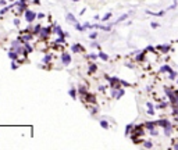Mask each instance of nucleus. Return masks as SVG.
Masks as SVG:
<instances>
[{"label": "nucleus", "instance_id": "1", "mask_svg": "<svg viewBox=\"0 0 178 150\" xmlns=\"http://www.w3.org/2000/svg\"><path fill=\"white\" fill-rule=\"evenodd\" d=\"M35 13L33 11H31V10H27L25 11V20H27V22H32L33 20H35Z\"/></svg>", "mask_w": 178, "mask_h": 150}, {"label": "nucleus", "instance_id": "2", "mask_svg": "<svg viewBox=\"0 0 178 150\" xmlns=\"http://www.w3.org/2000/svg\"><path fill=\"white\" fill-rule=\"evenodd\" d=\"M61 60H63V64H64V65H68V64L71 63V56L67 54V53H64L63 57H61Z\"/></svg>", "mask_w": 178, "mask_h": 150}, {"label": "nucleus", "instance_id": "3", "mask_svg": "<svg viewBox=\"0 0 178 150\" xmlns=\"http://www.w3.org/2000/svg\"><path fill=\"white\" fill-rule=\"evenodd\" d=\"M54 32L57 33V35H60V36H68L67 33H63V31H61V28H60V27H57V25L54 27Z\"/></svg>", "mask_w": 178, "mask_h": 150}, {"label": "nucleus", "instance_id": "4", "mask_svg": "<svg viewBox=\"0 0 178 150\" xmlns=\"http://www.w3.org/2000/svg\"><path fill=\"white\" fill-rule=\"evenodd\" d=\"M85 100H86V101H92V103H93V101H95V96H93V94L86 93V94H85Z\"/></svg>", "mask_w": 178, "mask_h": 150}, {"label": "nucleus", "instance_id": "5", "mask_svg": "<svg viewBox=\"0 0 178 150\" xmlns=\"http://www.w3.org/2000/svg\"><path fill=\"white\" fill-rule=\"evenodd\" d=\"M50 33V28H44V29H42V36H47V35H49Z\"/></svg>", "mask_w": 178, "mask_h": 150}, {"label": "nucleus", "instance_id": "6", "mask_svg": "<svg viewBox=\"0 0 178 150\" xmlns=\"http://www.w3.org/2000/svg\"><path fill=\"white\" fill-rule=\"evenodd\" d=\"M160 71H161V72H167V71H168V72H171L172 70H171V68H170L168 65H164V67H161V68H160Z\"/></svg>", "mask_w": 178, "mask_h": 150}, {"label": "nucleus", "instance_id": "7", "mask_svg": "<svg viewBox=\"0 0 178 150\" xmlns=\"http://www.w3.org/2000/svg\"><path fill=\"white\" fill-rule=\"evenodd\" d=\"M67 20H68L70 22H77L75 21V17L72 15V14H67Z\"/></svg>", "mask_w": 178, "mask_h": 150}, {"label": "nucleus", "instance_id": "8", "mask_svg": "<svg viewBox=\"0 0 178 150\" xmlns=\"http://www.w3.org/2000/svg\"><path fill=\"white\" fill-rule=\"evenodd\" d=\"M99 57L102 58V60H107V58H109V56L106 54V53H103V51H100L99 53Z\"/></svg>", "mask_w": 178, "mask_h": 150}, {"label": "nucleus", "instance_id": "9", "mask_svg": "<svg viewBox=\"0 0 178 150\" xmlns=\"http://www.w3.org/2000/svg\"><path fill=\"white\" fill-rule=\"evenodd\" d=\"M79 50H81V46H79V44H74V46H72V51H74V53H77Z\"/></svg>", "mask_w": 178, "mask_h": 150}, {"label": "nucleus", "instance_id": "10", "mask_svg": "<svg viewBox=\"0 0 178 150\" xmlns=\"http://www.w3.org/2000/svg\"><path fill=\"white\" fill-rule=\"evenodd\" d=\"M68 93H70V96H71L72 99H75V97H77V92H75V89H71Z\"/></svg>", "mask_w": 178, "mask_h": 150}, {"label": "nucleus", "instance_id": "11", "mask_svg": "<svg viewBox=\"0 0 178 150\" xmlns=\"http://www.w3.org/2000/svg\"><path fill=\"white\" fill-rule=\"evenodd\" d=\"M8 57H10V58H13V60H15V58H17V53L10 51V53H8Z\"/></svg>", "mask_w": 178, "mask_h": 150}, {"label": "nucleus", "instance_id": "12", "mask_svg": "<svg viewBox=\"0 0 178 150\" xmlns=\"http://www.w3.org/2000/svg\"><path fill=\"white\" fill-rule=\"evenodd\" d=\"M95 71H96V65H95V64H92V65L89 67V72L92 74V72H95Z\"/></svg>", "mask_w": 178, "mask_h": 150}, {"label": "nucleus", "instance_id": "13", "mask_svg": "<svg viewBox=\"0 0 178 150\" xmlns=\"http://www.w3.org/2000/svg\"><path fill=\"white\" fill-rule=\"evenodd\" d=\"M122 94H124V90H120V92H118V93H114V96H116L117 99H120V97H121Z\"/></svg>", "mask_w": 178, "mask_h": 150}, {"label": "nucleus", "instance_id": "14", "mask_svg": "<svg viewBox=\"0 0 178 150\" xmlns=\"http://www.w3.org/2000/svg\"><path fill=\"white\" fill-rule=\"evenodd\" d=\"M148 107H149V110H148V113H149V114H153V113H155V111H153V106H152V104L149 103V104H148Z\"/></svg>", "mask_w": 178, "mask_h": 150}, {"label": "nucleus", "instance_id": "15", "mask_svg": "<svg viewBox=\"0 0 178 150\" xmlns=\"http://www.w3.org/2000/svg\"><path fill=\"white\" fill-rule=\"evenodd\" d=\"M153 127H155V124H152V122H148V124H146V128H148V129H150V131L153 129Z\"/></svg>", "mask_w": 178, "mask_h": 150}, {"label": "nucleus", "instance_id": "16", "mask_svg": "<svg viewBox=\"0 0 178 150\" xmlns=\"http://www.w3.org/2000/svg\"><path fill=\"white\" fill-rule=\"evenodd\" d=\"M159 49H160L161 51H167V50L170 49V46H160V47H159Z\"/></svg>", "mask_w": 178, "mask_h": 150}, {"label": "nucleus", "instance_id": "17", "mask_svg": "<svg viewBox=\"0 0 178 150\" xmlns=\"http://www.w3.org/2000/svg\"><path fill=\"white\" fill-rule=\"evenodd\" d=\"M127 14H124V15H121V17H120V18H118V20H117V22H121L122 21V20H125V18H127Z\"/></svg>", "mask_w": 178, "mask_h": 150}, {"label": "nucleus", "instance_id": "18", "mask_svg": "<svg viewBox=\"0 0 178 150\" xmlns=\"http://www.w3.org/2000/svg\"><path fill=\"white\" fill-rule=\"evenodd\" d=\"M24 44H25V49H27L28 53H29V51H32V47H31V46H29L28 43H24Z\"/></svg>", "mask_w": 178, "mask_h": 150}, {"label": "nucleus", "instance_id": "19", "mask_svg": "<svg viewBox=\"0 0 178 150\" xmlns=\"http://www.w3.org/2000/svg\"><path fill=\"white\" fill-rule=\"evenodd\" d=\"M143 57H145V53H141V56H138V57H136V60H138V61H142V60H143Z\"/></svg>", "mask_w": 178, "mask_h": 150}, {"label": "nucleus", "instance_id": "20", "mask_svg": "<svg viewBox=\"0 0 178 150\" xmlns=\"http://www.w3.org/2000/svg\"><path fill=\"white\" fill-rule=\"evenodd\" d=\"M100 125H102L103 128H109V124H107L106 121H100Z\"/></svg>", "mask_w": 178, "mask_h": 150}, {"label": "nucleus", "instance_id": "21", "mask_svg": "<svg viewBox=\"0 0 178 150\" xmlns=\"http://www.w3.org/2000/svg\"><path fill=\"white\" fill-rule=\"evenodd\" d=\"M131 129H132V125H128L127 129H125V135H128V133L131 132Z\"/></svg>", "mask_w": 178, "mask_h": 150}, {"label": "nucleus", "instance_id": "22", "mask_svg": "<svg viewBox=\"0 0 178 150\" xmlns=\"http://www.w3.org/2000/svg\"><path fill=\"white\" fill-rule=\"evenodd\" d=\"M39 31H40V25H36L33 29V33H39Z\"/></svg>", "mask_w": 178, "mask_h": 150}, {"label": "nucleus", "instance_id": "23", "mask_svg": "<svg viewBox=\"0 0 178 150\" xmlns=\"http://www.w3.org/2000/svg\"><path fill=\"white\" fill-rule=\"evenodd\" d=\"M175 77H177V72H174V71L170 72V78H171V79H174Z\"/></svg>", "mask_w": 178, "mask_h": 150}, {"label": "nucleus", "instance_id": "24", "mask_svg": "<svg viewBox=\"0 0 178 150\" xmlns=\"http://www.w3.org/2000/svg\"><path fill=\"white\" fill-rule=\"evenodd\" d=\"M50 58H52V57H50V56L47 54V56H46V57L43 58V63H49V61H50Z\"/></svg>", "mask_w": 178, "mask_h": 150}, {"label": "nucleus", "instance_id": "25", "mask_svg": "<svg viewBox=\"0 0 178 150\" xmlns=\"http://www.w3.org/2000/svg\"><path fill=\"white\" fill-rule=\"evenodd\" d=\"M56 43H64V38H59V39H56Z\"/></svg>", "mask_w": 178, "mask_h": 150}, {"label": "nucleus", "instance_id": "26", "mask_svg": "<svg viewBox=\"0 0 178 150\" xmlns=\"http://www.w3.org/2000/svg\"><path fill=\"white\" fill-rule=\"evenodd\" d=\"M110 17H111V14H110V13H107V14H106V15L103 17V21H106V20H109Z\"/></svg>", "mask_w": 178, "mask_h": 150}, {"label": "nucleus", "instance_id": "27", "mask_svg": "<svg viewBox=\"0 0 178 150\" xmlns=\"http://www.w3.org/2000/svg\"><path fill=\"white\" fill-rule=\"evenodd\" d=\"M75 28H77L78 31H83V29H85V27H81V25H78V24L75 25Z\"/></svg>", "mask_w": 178, "mask_h": 150}, {"label": "nucleus", "instance_id": "28", "mask_svg": "<svg viewBox=\"0 0 178 150\" xmlns=\"http://www.w3.org/2000/svg\"><path fill=\"white\" fill-rule=\"evenodd\" d=\"M145 147H148V149L152 147V142H145Z\"/></svg>", "mask_w": 178, "mask_h": 150}, {"label": "nucleus", "instance_id": "29", "mask_svg": "<svg viewBox=\"0 0 178 150\" xmlns=\"http://www.w3.org/2000/svg\"><path fill=\"white\" fill-rule=\"evenodd\" d=\"M96 36H97V33H96V32H92V33H90V38H92V39H95Z\"/></svg>", "mask_w": 178, "mask_h": 150}, {"label": "nucleus", "instance_id": "30", "mask_svg": "<svg viewBox=\"0 0 178 150\" xmlns=\"http://www.w3.org/2000/svg\"><path fill=\"white\" fill-rule=\"evenodd\" d=\"M17 67H18V65H17L15 63H13V64H11V68H13V70H15Z\"/></svg>", "mask_w": 178, "mask_h": 150}, {"label": "nucleus", "instance_id": "31", "mask_svg": "<svg viewBox=\"0 0 178 150\" xmlns=\"http://www.w3.org/2000/svg\"><path fill=\"white\" fill-rule=\"evenodd\" d=\"M174 149H178V144H174Z\"/></svg>", "mask_w": 178, "mask_h": 150}, {"label": "nucleus", "instance_id": "32", "mask_svg": "<svg viewBox=\"0 0 178 150\" xmlns=\"http://www.w3.org/2000/svg\"><path fill=\"white\" fill-rule=\"evenodd\" d=\"M72 1H79V0H72Z\"/></svg>", "mask_w": 178, "mask_h": 150}, {"label": "nucleus", "instance_id": "33", "mask_svg": "<svg viewBox=\"0 0 178 150\" xmlns=\"http://www.w3.org/2000/svg\"><path fill=\"white\" fill-rule=\"evenodd\" d=\"M24 1H25V0H21V3H24Z\"/></svg>", "mask_w": 178, "mask_h": 150}, {"label": "nucleus", "instance_id": "34", "mask_svg": "<svg viewBox=\"0 0 178 150\" xmlns=\"http://www.w3.org/2000/svg\"><path fill=\"white\" fill-rule=\"evenodd\" d=\"M177 121H178V117H177Z\"/></svg>", "mask_w": 178, "mask_h": 150}]
</instances>
